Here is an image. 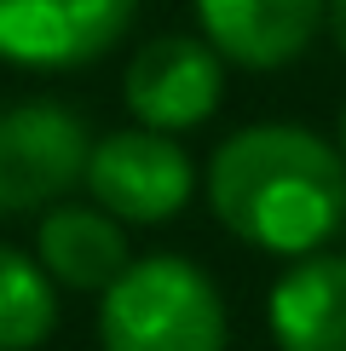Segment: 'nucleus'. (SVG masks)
<instances>
[{"instance_id": "obj_1", "label": "nucleus", "mask_w": 346, "mask_h": 351, "mask_svg": "<svg viewBox=\"0 0 346 351\" xmlns=\"http://www.w3.org/2000/svg\"><path fill=\"white\" fill-rule=\"evenodd\" d=\"M208 202L266 254H317L346 225V162L306 127H242L214 150Z\"/></svg>"}, {"instance_id": "obj_2", "label": "nucleus", "mask_w": 346, "mask_h": 351, "mask_svg": "<svg viewBox=\"0 0 346 351\" xmlns=\"http://www.w3.org/2000/svg\"><path fill=\"white\" fill-rule=\"evenodd\" d=\"M104 351H225V305L191 259H139L104 288Z\"/></svg>"}, {"instance_id": "obj_3", "label": "nucleus", "mask_w": 346, "mask_h": 351, "mask_svg": "<svg viewBox=\"0 0 346 351\" xmlns=\"http://www.w3.org/2000/svg\"><path fill=\"white\" fill-rule=\"evenodd\" d=\"M93 138L64 104L0 110V213H47L69 184H81Z\"/></svg>"}, {"instance_id": "obj_4", "label": "nucleus", "mask_w": 346, "mask_h": 351, "mask_svg": "<svg viewBox=\"0 0 346 351\" xmlns=\"http://www.w3.org/2000/svg\"><path fill=\"white\" fill-rule=\"evenodd\" d=\"M81 184L110 219L127 225H162L191 202V156L156 127H127L93 144Z\"/></svg>"}, {"instance_id": "obj_5", "label": "nucleus", "mask_w": 346, "mask_h": 351, "mask_svg": "<svg viewBox=\"0 0 346 351\" xmlns=\"http://www.w3.org/2000/svg\"><path fill=\"white\" fill-rule=\"evenodd\" d=\"M139 0H0V58L29 69L93 64L127 35Z\"/></svg>"}, {"instance_id": "obj_6", "label": "nucleus", "mask_w": 346, "mask_h": 351, "mask_svg": "<svg viewBox=\"0 0 346 351\" xmlns=\"http://www.w3.org/2000/svg\"><path fill=\"white\" fill-rule=\"evenodd\" d=\"M220 52L196 35H156L127 64V110L139 115V127H156V133H185L208 121L220 110Z\"/></svg>"}, {"instance_id": "obj_7", "label": "nucleus", "mask_w": 346, "mask_h": 351, "mask_svg": "<svg viewBox=\"0 0 346 351\" xmlns=\"http://www.w3.org/2000/svg\"><path fill=\"white\" fill-rule=\"evenodd\" d=\"M208 47L242 69H283L312 47L329 0H196Z\"/></svg>"}, {"instance_id": "obj_8", "label": "nucleus", "mask_w": 346, "mask_h": 351, "mask_svg": "<svg viewBox=\"0 0 346 351\" xmlns=\"http://www.w3.org/2000/svg\"><path fill=\"white\" fill-rule=\"evenodd\" d=\"M271 334L283 351H346V259L306 254L271 288Z\"/></svg>"}, {"instance_id": "obj_9", "label": "nucleus", "mask_w": 346, "mask_h": 351, "mask_svg": "<svg viewBox=\"0 0 346 351\" xmlns=\"http://www.w3.org/2000/svg\"><path fill=\"white\" fill-rule=\"evenodd\" d=\"M41 271L64 288H110L127 271V237L104 208H47L41 219Z\"/></svg>"}, {"instance_id": "obj_10", "label": "nucleus", "mask_w": 346, "mask_h": 351, "mask_svg": "<svg viewBox=\"0 0 346 351\" xmlns=\"http://www.w3.org/2000/svg\"><path fill=\"white\" fill-rule=\"evenodd\" d=\"M58 323L52 276L29 254L0 242V351H35Z\"/></svg>"}, {"instance_id": "obj_11", "label": "nucleus", "mask_w": 346, "mask_h": 351, "mask_svg": "<svg viewBox=\"0 0 346 351\" xmlns=\"http://www.w3.org/2000/svg\"><path fill=\"white\" fill-rule=\"evenodd\" d=\"M329 29H335V47L346 52V0H329Z\"/></svg>"}, {"instance_id": "obj_12", "label": "nucleus", "mask_w": 346, "mask_h": 351, "mask_svg": "<svg viewBox=\"0 0 346 351\" xmlns=\"http://www.w3.org/2000/svg\"><path fill=\"white\" fill-rule=\"evenodd\" d=\"M341 162H346V110H341Z\"/></svg>"}]
</instances>
